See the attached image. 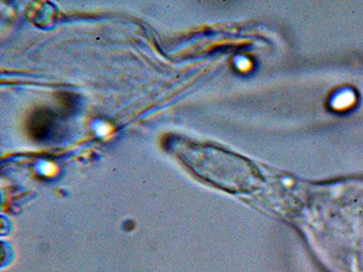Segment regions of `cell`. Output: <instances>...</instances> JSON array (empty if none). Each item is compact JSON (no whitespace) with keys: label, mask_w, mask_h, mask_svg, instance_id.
<instances>
[{"label":"cell","mask_w":363,"mask_h":272,"mask_svg":"<svg viewBox=\"0 0 363 272\" xmlns=\"http://www.w3.org/2000/svg\"><path fill=\"white\" fill-rule=\"evenodd\" d=\"M57 116L48 109H37L29 116L28 133L37 141H48L58 133Z\"/></svg>","instance_id":"6da1fadb"}]
</instances>
